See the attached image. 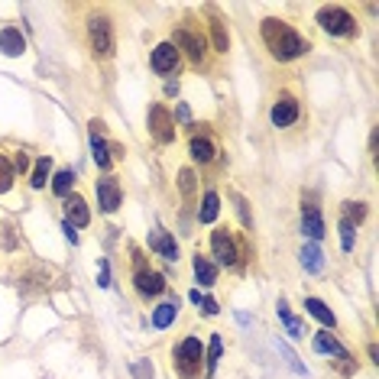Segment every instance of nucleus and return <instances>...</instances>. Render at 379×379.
Masks as SVG:
<instances>
[{
    "mask_svg": "<svg viewBox=\"0 0 379 379\" xmlns=\"http://www.w3.org/2000/svg\"><path fill=\"white\" fill-rule=\"evenodd\" d=\"M178 185H182V192L192 198L194 194V172L192 168H182V172H178Z\"/></svg>",
    "mask_w": 379,
    "mask_h": 379,
    "instance_id": "nucleus-30",
    "label": "nucleus"
},
{
    "mask_svg": "<svg viewBox=\"0 0 379 379\" xmlns=\"http://www.w3.org/2000/svg\"><path fill=\"white\" fill-rule=\"evenodd\" d=\"M218 360H220V334H214L211 337V347H208V373L218 366Z\"/></svg>",
    "mask_w": 379,
    "mask_h": 379,
    "instance_id": "nucleus-29",
    "label": "nucleus"
},
{
    "mask_svg": "<svg viewBox=\"0 0 379 379\" xmlns=\"http://www.w3.org/2000/svg\"><path fill=\"white\" fill-rule=\"evenodd\" d=\"M298 120V101L292 94H282L276 104H272V124L276 126H292Z\"/></svg>",
    "mask_w": 379,
    "mask_h": 379,
    "instance_id": "nucleus-10",
    "label": "nucleus"
},
{
    "mask_svg": "<svg viewBox=\"0 0 379 379\" xmlns=\"http://www.w3.org/2000/svg\"><path fill=\"white\" fill-rule=\"evenodd\" d=\"M314 350H318V354H334L337 360H344V363L350 360V354H347L344 347L337 344V340L328 334V331H321V334H314ZM347 366H350V363H347Z\"/></svg>",
    "mask_w": 379,
    "mask_h": 379,
    "instance_id": "nucleus-16",
    "label": "nucleus"
},
{
    "mask_svg": "<svg viewBox=\"0 0 379 379\" xmlns=\"http://www.w3.org/2000/svg\"><path fill=\"white\" fill-rule=\"evenodd\" d=\"M49 172H52V159H49V156H42V159L36 162V168H33V178H29V185H33V188H42L46 182H49Z\"/></svg>",
    "mask_w": 379,
    "mask_h": 379,
    "instance_id": "nucleus-22",
    "label": "nucleus"
},
{
    "mask_svg": "<svg viewBox=\"0 0 379 379\" xmlns=\"http://www.w3.org/2000/svg\"><path fill=\"white\" fill-rule=\"evenodd\" d=\"M98 204H101V211H107V214H114V211L120 208V185L117 178H101L98 182Z\"/></svg>",
    "mask_w": 379,
    "mask_h": 379,
    "instance_id": "nucleus-12",
    "label": "nucleus"
},
{
    "mask_svg": "<svg viewBox=\"0 0 379 379\" xmlns=\"http://www.w3.org/2000/svg\"><path fill=\"white\" fill-rule=\"evenodd\" d=\"M302 266L308 272H318L321 266H324V260H321V250H318V244H312V246H305L302 250Z\"/></svg>",
    "mask_w": 379,
    "mask_h": 379,
    "instance_id": "nucleus-23",
    "label": "nucleus"
},
{
    "mask_svg": "<svg viewBox=\"0 0 379 379\" xmlns=\"http://www.w3.org/2000/svg\"><path fill=\"white\" fill-rule=\"evenodd\" d=\"M175 314H178V302H162L156 312H152V324L156 328H168L172 321H175Z\"/></svg>",
    "mask_w": 379,
    "mask_h": 379,
    "instance_id": "nucleus-20",
    "label": "nucleus"
},
{
    "mask_svg": "<svg viewBox=\"0 0 379 379\" xmlns=\"http://www.w3.org/2000/svg\"><path fill=\"white\" fill-rule=\"evenodd\" d=\"M194 279H198L201 286H214V282H218V266H214L208 256H201V253L194 256Z\"/></svg>",
    "mask_w": 379,
    "mask_h": 379,
    "instance_id": "nucleus-17",
    "label": "nucleus"
},
{
    "mask_svg": "<svg viewBox=\"0 0 379 379\" xmlns=\"http://www.w3.org/2000/svg\"><path fill=\"white\" fill-rule=\"evenodd\" d=\"M175 68H178V49L172 42H159L152 49V72L156 75H172Z\"/></svg>",
    "mask_w": 379,
    "mask_h": 379,
    "instance_id": "nucleus-7",
    "label": "nucleus"
},
{
    "mask_svg": "<svg viewBox=\"0 0 379 379\" xmlns=\"http://www.w3.org/2000/svg\"><path fill=\"white\" fill-rule=\"evenodd\" d=\"M172 46H175V49L182 46V49L192 55V62H201V59H204V39L194 33V29H188V26H182V29H178V33H175V42H172Z\"/></svg>",
    "mask_w": 379,
    "mask_h": 379,
    "instance_id": "nucleus-9",
    "label": "nucleus"
},
{
    "mask_svg": "<svg viewBox=\"0 0 379 379\" xmlns=\"http://www.w3.org/2000/svg\"><path fill=\"white\" fill-rule=\"evenodd\" d=\"M218 211H220V198H218L214 192H208V194H204L201 211H198V218H201V224H211V220L218 218Z\"/></svg>",
    "mask_w": 379,
    "mask_h": 379,
    "instance_id": "nucleus-21",
    "label": "nucleus"
},
{
    "mask_svg": "<svg viewBox=\"0 0 379 379\" xmlns=\"http://www.w3.org/2000/svg\"><path fill=\"white\" fill-rule=\"evenodd\" d=\"M211 33H214V49L218 52H227V33H224V23L220 20H211Z\"/></svg>",
    "mask_w": 379,
    "mask_h": 379,
    "instance_id": "nucleus-26",
    "label": "nucleus"
},
{
    "mask_svg": "<svg viewBox=\"0 0 379 379\" xmlns=\"http://www.w3.org/2000/svg\"><path fill=\"white\" fill-rule=\"evenodd\" d=\"M366 218V208H363L360 201H344V220H350V224H360V220Z\"/></svg>",
    "mask_w": 379,
    "mask_h": 379,
    "instance_id": "nucleus-27",
    "label": "nucleus"
},
{
    "mask_svg": "<svg viewBox=\"0 0 379 379\" xmlns=\"http://www.w3.org/2000/svg\"><path fill=\"white\" fill-rule=\"evenodd\" d=\"M201 357H204L201 340H198V337H185V340L178 344V350H175V366H178V373H182L185 379L198 376V373H201Z\"/></svg>",
    "mask_w": 379,
    "mask_h": 379,
    "instance_id": "nucleus-2",
    "label": "nucleus"
},
{
    "mask_svg": "<svg viewBox=\"0 0 379 379\" xmlns=\"http://www.w3.org/2000/svg\"><path fill=\"white\" fill-rule=\"evenodd\" d=\"M10 185H13V166H10V162L0 156V194L7 192Z\"/></svg>",
    "mask_w": 379,
    "mask_h": 379,
    "instance_id": "nucleus-28",
    "label": "nucleus"
},
{
    "mask_svg": "<svg viewBox=\"0 0 379 379\" xmlns=\"http://www.w3.org/2000/svg\"><path fill=\"white\" fill-rule=\"evenodd\" d=\"M23 49H26L23 33H20L17 26H7V29L0 33V52H4V55H20Z\"/></svg>",
    "mask_w": 379,
    "mask_h": 379,
    "instance_id": "nucleus-15",
    "label": "nucleus"
},
{
    "mask_svg": "<svg viewBox=\"0 0 379 379\" xmlns=\"http://www.w3.org/2000/svg\"><path fill=\"white\" fill-rule=\"evenodd\" d=\"M211 250H214V256H218L224 266H237V260H240V250H237L234 237H230L227 230H214V234H211Z\"/></svg>",
    "mask_w": 379,
    "mask_h": 379,
    "instance_id": "nucleus-6",
    "label": "nucleus"
},
{
    "mask_svg": "<svg viewBox=\"0 0 379 379\" xmlns=\"http://www.w3.org/2000/svg\"><path fill=\"white\" fill-rule=\"evenodd\" d=\"M149 133L156 136V143H172L175 140V120L162 104L149 107Z\"/></svg>",
    "mask_w": 379,
    "mask_h": 379,
    "instance_id": "nucleus-4",
    "label": "nucleus"
},
{
    "mask_svg": "<svg viewBox=\"0 0 379 379\" xmlns=\"http://www.w3.org/2000/svg\"><path fill=\"white\" fill-rule=\"evenodd\" d=\"M133 286L143 298H156V295L166 292V276H162V272H152V270H143V272H136Z\"/></svg>",
    "mask_w": 379,
    "mask_h": 379,
    "instance_id": "nucleus-8",
    "label": "nucleus"
},
{
    "mask_svg": "<svg viewBox=\"0 0 379 379\" xmlns=\"http://www.w3.org/2000/svg\"><path fill=\"white\" fill-rule=\"evenodd\" d=\"M318 23L331 36H357V20L344 7H321Z\"/></svg>",
    "mask_w": 379,
    "mask_h": 379,
    "instance_id": "nucleus-3",
    "label": "nucleus"
},
{
    "mask_svg": "<svg viewBox=\"0 0 379 379\" xmlns=\"http://www.w3.org/2000/svg\"><path fill=\"white\" fill-rule=\"evenodd\" d=\"M101 286H110V270H107V262H101Z\"/></svg>",
    "mask_w": 379,
    "mask_h": 379,
    "instance_id": "nucleus-34",
    "label": "nucleus"
},
{
    "mask_svg": "<svg viewBox=\"0 0 379 379\" xmlns=\"http://www.w3.org/2000/svg\"><path fill=\"white\" fill-rule=\"evenodd\" d=\"M302 234H308L312 240L324 237V220H321V211L312 198H308V204H302Z\"/></svg>",
    "mask_w": 379,
    "mask_h": 379,
    "instance_id": "nucleus-11",
    "label": "nucleus"
},
{
    "mask_svg": "<svg viewBox=\"0 0 379 379\" xmlns=\"http://www.w3.org/2000/svg\"><path fill=\"white\" fill-rule=\"evenodd\" d=\"M340 240H344V250H354V224L350 220H340Z\"/></svg>",
    "mask_w": 379,
    "mask_h": 379,
    "instance_id": "nucleus-31",
    "label": "nucleus"
},
{
    "mask_svg": "<svg viewBox=\"0 0 379 379\" xmlns=\"http://www.w3.org/2000/svg\"><path fill=\"white\" fill-rule=\"evenodd\" d=\"M65 214H68V224H75V227H88V220H91V214H88V204H84L81 194H72L65 201Z\"/></svg>",
    "mask_w": 379,
    "mask_h": 379,
    "instance_id": "nucleus-14",
    "label": "nucleus"
},
{
    "mask_svg": "<svg viewBox=\"0 0 379 379\" xmlns=\"http://www.w3.org/2000/svg\"><path fill=\"white\" fill-rule=\"evenodd\" d=\"M72 185H75V172H72V168H62L59 175L52 178V192L55 194H68L72 192Z\"/></svg>",
    "mask_w": 379,
    "mask_h": 379,
    "instance_id": "nucleus-24",
    "label": "nucleus"
},
{
    "mask_svg": "<svg viewBox=\"0 0 379 379\" xmlns=\"http://www.w3.org/2000/svg\"><path fill=\"white\" fill-rule=\"evenodd\" d=\"M149 250H156L162 256V260L168 262H175L178 260V244H175V237L166 234V230H152L149 234Z\"/></svg>",
    "mask_w": 379,
    "mask_h": 379,
    "instance_id": "nucleus-13",
    "label": "nucleus"
},
{
    "mask_svg": "<svg viewBox=\"0 0 379 379\" xmlns=\"http://www.w3.org/2000/svg\"><path fill=\"white\" fill-rule=\"evenodd\" d=\"M305 308H308V314H314V318H318L324 328H334V324H337L334 312H331V308L321 302V298H305Z\"/></svg>",
    "mask_w": 379,
    "mask_h": 379,
    "instance_id": "nucleus-18",
    "label": "nucleus"
},
{
    "mask_svg": "<svg viewBox=\"0 0 379 379\" xmlns=\"http://www.w3.org/2000/svg\"><path fill=\"white\" fill-rule=\"evenodd\" d=\"M188 149H192V159L194 162H211V159H214V143H211L208 136H194Z\"/></svg>",
    "mask_w": 379,
    "mask_h": 379,
    "instance_id": "nucleus-19",
    "label": "nucleus"
},
{
    "mask_svg": "<svg viewBox=\"0 0 379 379\" xmlns=\"http://www.w3.org/2000/svg\"><path fill=\"white\" fill-rule=\"evenodd\" d=\"M88 36H91V49H94V55L107 59L110 52H114V33H110L107 17H94L91 23H88Z\"/></svg>",
    "mask_w": 379,
    "mask_h": 379,
    "instance_id": "nucleus-5",
    "label": "nucleus"
},
{
    "mask_svg": "<svg viewBox=\"0 0 379 379\" xmlns=\"http://www.w3.org/2000/svg\"><path fill=\"white\" fill-rule=\"evenodd\" d=\"M204 314H218V302H214V298H204Z\"/></svg>",
    "mask_w": 379,
    "mask_h": 379,
    "instance_id": "nucleus-33",
    "label": "nucleus"
},
{
    "mask_svg": "<svg viewBox=\"0 0 379 379\" xmlns=\"http://www.w3.org/2000/svg\"><path fill=\"white\" fill-rule=\"evenodd\" d=\"M26 172V168H29V156H26V152H17V159H13V172Z\"/></svg>",
    "mask_w": 379,
    "mask_h": 379,
    "instance_id": "nucleus-32",
    "label": "nucleus"
},
{
    "mask_svg": "<svg viewBox=\"0 0 379 379\" xmlns=\"http://www.w3.org/2000/svg\"><path fill=\"white\" fill-rule=\"evenodd\" d=\"M91 149H94V162L101 168H110V152H107V143L104 140H98V136L91 133Z\"/></svg>",
    "mask_w": 379,
    "mask_h": 379,
    "instance_id": "nucleus-25",
    "label": "nucleus"
},
{
    "mask_svg": "<svg viewBox=\"0 0 379 379\" xmlns=\"http://www.w3.org/2000/svg\"><path fill=\"white\" fill-rule=\"evenodd\" d=\"M262 42H266L272 59H279V62H292L308 52V42L295 33L286 20H276V17L262 20Z\"/></svg>",
    "mask_w": 379,
    "mask_h": 379,
    "instance_id": "nucleus-1",
    "label": "nucleus"
}]
</instances>
